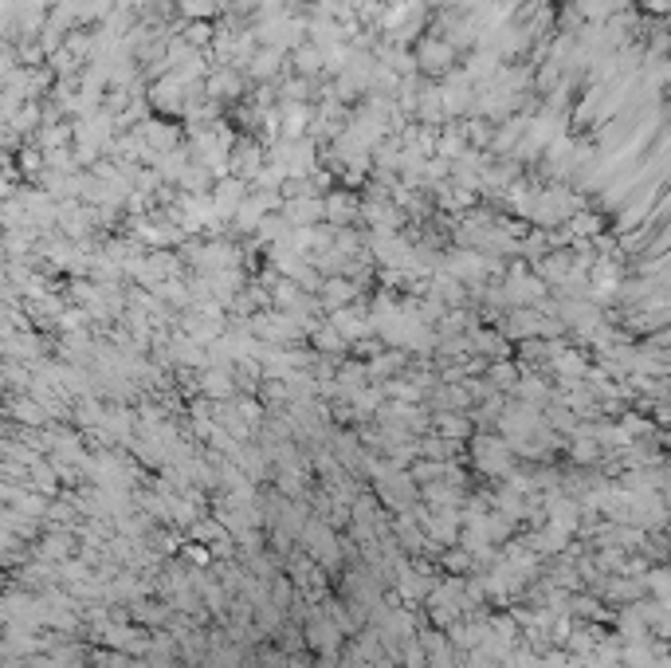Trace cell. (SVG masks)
Instances as JSON below:
<instances>
[{"label": "cell", "instance_id": "3957f363", "mask_svg": "<svg viewBox=\"0 0 671 668\" xmlns=\"http://www.w3.org/2000/svg\"><path fill=\"white\" fill-rule=\"evenodd\" d=\"M275 71H279V56H275V52H259V56H252V75L267 79V75H275Z\"/></svg>", "mask_w": 671, "mask_h": 668}, {"label": "cell", "instance_id": "6da1fadb", "mask_svg": "<svg viewBox=\"0 0 671 668\" xmlns=\"http://www.w3.org/2000/svg\"><path fill=\"white\" fill-rule=\"evenodd\" d=\"M448 63H452V44H448V40H444V44H440V40H424V44H420V67H424L428 75H440Z\"/></svg>", "mask_w": 671, "mask_h": 668}, {"label": "cell", "instance_id": "277c9868", "mask_svg": "<svg viewBox=\"0 0 671 668\" xmlns=\"http://www.w3.org/2000/svg\"><path fill=\"white\" fill-rule=\"evenodd\" d=\"M648 12H671V0H640Z\"/></svg>", "mask_w": 671, "mask_h": 668}, {"label": "cell", "instance_id": "7a4b0ae2", "mask_svg": "<svg viewBox=\"0 0 671 668\" xmlns=\"http://www.w3.org/2000/svg\"><path fill=\"white\" fill-rule=\"evenodd\" d=\"M208 91L220 95V99H232V95H240V83H236L232 71H220V75H212V87H208Z\"/></svg>", "mask_w": 671, "mask_h": 668}]
</instances>
